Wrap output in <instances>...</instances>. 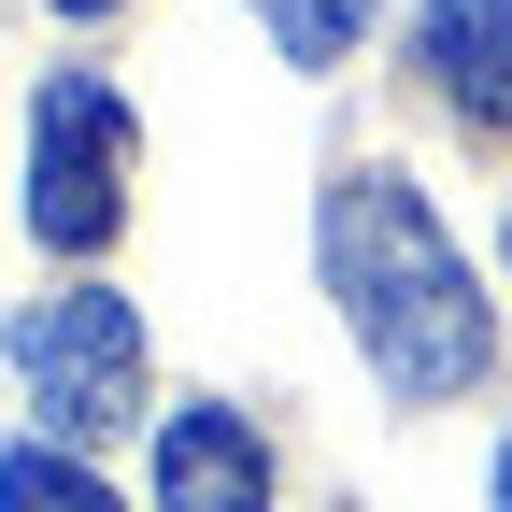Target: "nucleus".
<instances>
[{
	"mask_svg": "<svg viewBox=\"0 0 512 512\" xmlns=\"http://www.w3.org/2000/svg\"><path fill=\"white\" fill-rule=\"evenodd\" d=\"M328 299L399 399H456L498 356V313L470 285V256L441 242V214L413 200V171H342L328 185Z\"/></svg>",
	"mask_w": 512,
	"mask_h": 512,
	"instance_id": "f257e3e1",
	"label": "nucleus"
},
{
	"mask_svg": "<svg viewBox=\"0 0 512 512\" xmlns=\"http://www.w3.org/2000/svg\"><path fill=\"white\" fill-rule=\"evenodd\" d=\"M0 356H15L29 413H43L57 441H114L128 413H143V313H128L114 285H57V299H29L15 328H0Z\"/></svg>",
	"mask_w": 512,
	"mask_h": 512,
	"instance_id": "f03ea898",
	"label": "nucleus"
},
{
	"mask_svg": "<svg viewBox=\"0 0 512 512\" xmlns=\"http://www.w3.org/2000/svg\"><path fill=\"white\" fill-rule=\"evenodd\" d=\"M128 214V100L100 72H43L29 100V228L57 256H100Z\"/></svg>",
	"mask_w": 512,
	"mask_h": 512,
	"instance_id": "7ed1b4c3",
	"label": "nucleus"
},
{
	"mask_svg": "<svg viewBox=\"0 0 512 512\" xmlns=\"http://www.w3.org/2000/svg\"><path fill=\"white\" fill-rule=\"evenodd\" d=\"M157 512H271V441L228 399L157 413Z\"/></svg>",
	"mask_w": 512,
	"mask_h": 512,
	"instance_id": "20e7f679",
	"label": "nucleus"
},
{
	"mask_svg": "<svg viewBox=\"0 0 512 512\" xmlns=\"http://www.w3.org/2000/svg\"><path fill=\"white\" fill-rule=\"evenodd\" d=\"M427 72L470 128H512V0H427Z\"/></svg>",
	"mask_w": 512,
	"mask_h": 512,
	"instance_id": "39448f33",
	"label": "nucleus"
},
{
	"mask_svg": "<svg viewBox=\"0 0 512 512\" xmlns=\"http://www.w3.org/2000/svg\"><path fill=\"white\" fill-rule=\"evenodd\" d=\"M256 29H271L299 72H342V57H356V29H370V0H256Z\"/></svg>",
	"mask_w": 512,
	"mask_h": 512,
	"instance_id": "423d86ee",
	"label": "nucleus"
},
{
	"mask_svg": "<svg viewBox=\"0 0 512 512\" xmlns=\"http://www.w3.org/2000/svg\"><path fill=\"white\" fill-rule=\"evenodd\" d=\"M0 512H114V498L57 456V441H15V456H0Z\"/></svg>",
	"mask_w": 512,
	"mask_h": 512,
	"instance_id": "0eeeda50",
	"label": "nucleus"
},
{
	"mask_svg": "<svg viewBox=\"0 0 512 512\" xmlns=\"http://www.w3.org/2000/svg\"><path fill=\"white\" fill-rule=\"evenodd\" d=\"M498 512H512V441H498Z\"/></svg>",
	"mask_w": 512,
	"mask_h": 512,
	"instance_id": "6e6552de",
	"label": "nucleus"
},
{
	"mask_svg": "<svg viewBox=\"0 0 512 512\" xmlns=\"http://www.w3.org/2000/svg\"><path fill=\"white\" fill-rule=\"evenodd\" d=\"M57 15H114V0H57Z\"/></svg>",
	"mask_w": 512,
	"mask_h": 512,
	"instance_id": "1a4fd4ad",
	"label": "nucleus"
}]
</instances>
